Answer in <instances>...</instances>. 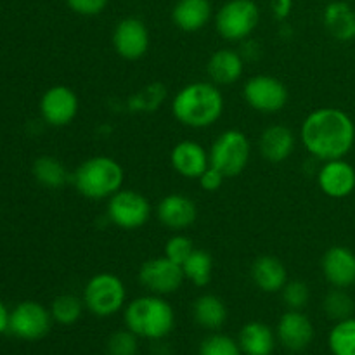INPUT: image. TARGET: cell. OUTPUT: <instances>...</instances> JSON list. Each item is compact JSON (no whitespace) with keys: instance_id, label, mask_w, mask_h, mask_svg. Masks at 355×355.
I'll use <instances>...</instances> for the list:
<instances>
[{"instance_id":"obj_19","label":"cell","mask_w":355,"mask_h":355,"mask_svg":"<svg viewBox=\"0 0 355 355\" xmlns=\"http://www.w3.org/2000/svg\"><path fill=\"white\" fill-rule=\"evenodd\" d=\"M243 71H245V59L234 49H218L207 62L208 78L218 87L236 83L243 76Z\"/></svg>"},{"instance_id":"obj_34","label":"cell","mask_w":355,"mask_h":355,"mask_svg":"<svg viewBox=\"0 0 355 355\" xmlns=\"http://www.w3.org/2000/svg\"><path fill=\"white\" fill-rule=\"evenodd\" d=\"M194 252V243L193 239L187 238L184 234H175L165 243V257L170 259L172 262L179 263L182 267V263L186 262L187 257Z\"/></svg>"},{"instance_id":"obj_10","label":"cell","mask_w":355,"mask_h":355,"mask_svg":"<svg viewBox=\"0 0 355 355\" xmlns=\"http://www.w3.org/2000/svg\"><path fill=\"white\" fill-rule=\"evenodd\" d=\"M52 314L47 307L33 300L17 304L9 315V333L26 342H37L47 336L52 328Z\"/></svg>"},{"instance_id":"obj_3","label":"cell","mask_w":355,"mask_h":355,"mask_svg":"<svg viewBox=\"0 0 355 355\" xmlns=\"http://www.w3.org/2000/svg\"><path fill=\"white\" fill-rule=\"evenodd\" d=\"M125 324L139 338L158 342L168 336L175 326L172 305L159 295H144L125 307Z\"/></svg>"},{"instance_id":"obj_8","label":"cell","mask_w":355,"mask_h":355,"mask_svg":"<svg viewBox=\"0 0 355 355\" xmlns=\"http://www.w3.org/2000/svg\"><path fill=\"white\" fill-rule=\"evenodd\" d=\"M106 214L111 224L125 231H132L148 224L151 218V203L144 194L121 187L107 200Z\"/></svg>"},{"instance_id":"obj_38","label":"cell","mask_w":355,"mask_h":355,"mask_svg":"<svg viewBox=\"0 0 355 355\" xmlns=\"http://www.w3.org/2000/svg\"><path fill=\"white\" fill-rule=\"evenodd\" d=\"M9 315L10 311L3 305V302H0V335L9 331Z\"/></svg>"},{"instance_id":"obj_1","label":"cell","mask_w":355,"mask_h":355,"mask_svg":"<svg viewBox=\"0 0 355 355\" xmlns=\"http://www.w3.org/2000/svg\"><path fill=\"white\" fill-rule=\"evenodd\" d=\"M305 151L319 162L345 158L355 146V121L335 106L318 107L300 127Z\"/></svg>"},{"instance_id":"obj_21","label":"cell","mask_w":355,"mask_h":355,"mask_svg":"<svg viewBox=\"0 0 355 355\" xmlns=\"http://www.w3.org/2000/svg\"><path fill=\"white\" fill-rule=\"evenodd\" d=\"M322 23L336 42L355 40V9L347 0H335L324 7Z\"/></svg>"},{"instance_id":"obj_20","label":"cell","mask_w":355,"mask_h":355,"mask_svg":"<svg viewBox=\"0 0 355 355\" xmlns=\"http://www.w3.org/2000/svg\"><path fill=\"white\" fill-rule=\"evenodd\" d=\"M295 134L284 125H270L262 132L259 139V151L269 163H283L293 155Z\"/></svg>"},{"instance_id":"obj_5","label":"cell","mask_w":355,"mask_h":355,"mask_svg":"<svg viewBox=\"0 0 355 355\" xmlns=\"http://www.w3.org/2000/svg\"><path fill=\"white\" fill-rule=\"evenodd\" d=\"M82 300L96 318H111L125 307L127 288L116 274L99 272L87 281Z\"/></svg>"},{"instance_id":"obj_24","label":"cell","mask_w":355,"mask_h":355,"mask_svg":"<svg viewBox=\"0 0 355 355\" xmlns=\"http://www.w3.org/2000/svg\"><path fill=\"white\" fill-rule=\"evenodd\" d=\"M238 343L245 355H272L276 335L266 322L252 321L241 328Z\"/></svg>"},{"instance_id":"obj_27","label":"cell","mask_w":355,"mask_h":355,"mask_svg":"<svg viewBox=\"0 0 355 355\" xmlns=\"http://www.w3.org/2000/svg\"><path fill=\"white\" fill-rule=\"evenodd\" d=\"M184 277L198 288H203L210 283L211 272H214V259L205 250H196L187 257L182 263Z\"/></svg>"},{"instance_id":"obj_22","label":"cell","mask_w":355,"mask_h":355,"mask_svg":"<svg viewBox=\"0 0 355 355\" xmlns=\"http://www.w3.org/2000/svg\"><path fill=\"white\" fill-rule=\"evenodd\" d=\"M252 281L263 293H277L288 283V270L277 257L262 255L252 263Z\"/></svg>"},{"instance_id":"obj_14","label":"cell","mask_w":355,"mask_h":355,"mask_svg":"<svg viewBox=\"0 0 355 355\" xmlns=\"http://www.w3.org/2000/svg\"><path fill=\"white\" fill-rule=\"evenodd\" d=\"M318 186L328 198L343 200L355 193V166L345 158L322 162L318 172Z\"/></svg>"},{"instance_id":"obj_18","label":"cell","mask_w":355,"mask_h":355,"mask_svg":"<svg viewBox=\"0 0 355 355\" xmlns=\"http://www.w3.org/2000/svg\"><path fill=\"white\" fill-rule=\"evenodd\" d=\"M172 168L186 179H200L201 173L210 166V155L196 141H180L170 153Z\"/></svg>"},{"instance_id":"obj_30","label":"cell","mask_w":355,"mask_h":355,"mask_svg":"<svg viewBox=\"0 0 355 355\" xmlns=\"http://www.w3.org/2000/svg\"><path fill=\"white\" fill-rule=\"evenodd\" d=\"M322 309H324L326 315L329 319H333V321H342V319L352 318L355 311V302L347 293V290H343V288H333L324 297Z\"/></svg>"},{"instance_id":"obj_17","label":"cell","mask_w":355,"mask_h":355,"mask_svg":"<svg viewBox=\"0 0 355 355\" xmlns=\"http://www.w3.org/2000/svg\"><path fill=\"white\" fill-rule=\"evenodd\" d=\"M156 217L159 224L172 231H184L196 222L198 208L191 198L172 193L162 198L156 207Z\"/></svg>"},{"instance_id":"obj_7","label":"cell","mask_w":355,"mask_h":355,"mask_svg":"<svg viewBox=\"0 0 355 355\" xmlns=\"http://www.w3.org/2000/svg\"><path fill=\"white\" fill-rule=\"evenodd\" d=\"M260 23V9L253 0H227L215 14V30L227 42H245Z\"/></svg>"},{"instance_id":"obj_15","label":"cell","mask_w":355,"mask_h":355,"mask_svg":"<svg viewBox=\"0 0 355 355\" xmlns=\"http://www.w3.org/2000/svg\"><path fill=\"white\" fill-rule=\"evenodd\" d=\"M322 276L333 288H347L355 284V252L343 245L328 248L321 260Z\"/></svg>"},{"instance_id":"obj_31","label":"cell","mask_w":355,"mask_h":355,"mask_svg":"<svg viewBox=\"0 0 355 355\" xmlns=\"http://www.w3.org/2000/svg\"><path fill=\"white\" fill-rule=\"evenodd\" d=\"M200 355H243V352L234 338L222 333H214L201 342Z\"/></svg>"},{"instance_id":"obj_6","label":"cell","mask_w":355,"mask_h":355,"mask_svg":"<svg viewBox=\"0 0 355 355\" xmlns=\"http://www.w3.org/2000/svg\"><path fill=\"white\" fill-rule=\"evenodd\" d=\"M208 155H210V166L224 173L225 179L238 177L248 166L252 144L245 132L229 128L215 139Z\"/></svg>"},{"instance_id":"obj_28","label":"cell","mask_w":355,"mask_h":355,"mask_svg":"<svg viewBox=\"0 0 355 355\" xmlns=\"http://www.w3.org/2000/svg\"><path fill=\"white\" fill-rule=\"evenodd\" d=\"M328 347L333 355H355V318L336 321L328 335Z\"/></svg>"},{"instance_id":"obj_26","label":"cell","mask_w":355,"mask_h":355,"mask_svg":"<svg viewBox=\"0 0 355 355\" xmlns=\"http://www.w3.org/2000/svg\"><path fill=\"white\" fill-rule=\"evenodd\" d=\"M31 170H33L35 180L40 186L49 187V189H59L71 179L64 163L61 159L54 158V156H40V158H37Z\"/></svg>"},{"instance_id":"obj_12","label":"cell","mask_w":355,"mask_h":355,"mask_svg":"<svg viewBox=\"0 0 355 355\" xmlns=\"http://www.w3.org/2000/svg\"><path fill=\"white\" fill-rule=\"evenodd\" d=\"M151 37L146 23L139 17L128 16L116 23L113 30V47L120 58L137 61L149 51Z\"/></svg>"},{"instance_id":"obj_13","label":"cell","mask_w":355,"mask_h":355,"mask_svg":"<svg viewBox=\"0 0 355 355\" xmlns=\"http://www.w3.org/2000/svg\"><path fill=\"white\" fill-rule=\"evenodd\" d=\"M78 96L66 85H54L40 99V116L51 127H66L78 114Z\"/></svg>"},{"instance_id":"obj_32","label":"cell","mask_w":355,"mask_h":355,"mask_svg":"<svg viewBox=\"0 0 355 355\" xmlns=\"http://www.w3.org/2000/svg\"><path fill=\"white\" fill-rule=\"evenodd\" d=\"M107 355H137L139 336L130 329L114 331L107 340Z\"/></svg>"},{"instance_id":"obj_2","label":"cell","mask_w":355,"mask_h":355,"mask_svg":"<svg viewBox=\"0 0 355 355\" xmlns=\"http://www.w3.org/2000/svg\"><path fill=\"white\" fill-rule=\"evenodd\" d=\"M224 107V96L211 82L187 83L172 99L173 118L189 128L211 127L222 118Z\"/></svg>"},{"instance_id":"obj_36","label":"cell","mask_w":355,"mask_h":355,"mask_svg":"<svg viewBox=\"0 0 355 355\" xmlns=\"http://www.w3.org/2000/svg\"><path fill=\"white\" fill-rule=\"evenodd\" d=\"M198 180H200L201 189L207 191V193H215V191H218L222 187L225 175L222 172H218L217 168H214V166H208Z\"/></svg>"},{"instance_id":"obj_37","label":"cell","mask_w":355,"mask_h":355,"mask_svg":"<svg viewBox=\"0 0 355 355\" xmlns=\"http://www.w3.org/2000/svg\"><path fill=\"white\" fill-rule=\"evenodd\" d=\"M270 10L277 21L288 19L293 10V0H270Z\"/></svg>"},{"instance_id":"obj_9","label":"cell","mask_w":355,"mask_h":355,"mask_svg":"<svg viewBox=\"0 0 355 355\" xmlns=\"http://www.w3.org/2000/svg\"><path fill=\"white\" fill-rule=\"evenodd\" d=\"M243 97L252 110L263 114H274L286 107L290 92L276 76L255 75L243 85Z\"/></svg>"},{"instance_id":"obj_11","label":"cell","mask_w":355,"mask_h":355,"mask_svg":"<svg viewBox=\"0 0 355 355\" xmlns=\"http://www.w3.org/2000/svg\"><path fill=\"white\" fill-rule=\"evenodd\" d=\"M139 283L153 295H165L175 293L180 290L184 283V270L179 263L172 262L170 259L163 257H156V259L146 260L139 269Z\"/></svg>"},{"instance_id":"obj_29","label":"cell","mask_w":355,"mask_h":355,"mask_svg":"<svg viewBox=\"0 0 355 355\" xmlns=\"http://www.w3.org/2000/svg\"><path fill=\"white\" fill-rule=\"evenodd\" d=\"M83 307H85V304H83L82 298L76 297V295L64 293L59 295V297H55L54 300H52L49 311H51L52 319H54L58 324L71 326L82 318Z\"/></svg>"},{"instance_id":"obj_25","label":"cell","mask_w":355,"mask_h":355,"mask_svg":"<svg viewBox=\"0 0 355 355\" xmlns=\"http://www.w3.org/2000/svg\"><path fill=\"white\" fill-rule=\"evenodd\" d=\"M193 315L194 321L201 328L215 331V329H220L227 321V307L217 295L207 293L196 298L193 305Z\"/></svg>"},{"instance_id":"obj_33","label":"cell","mask_w":355,"mask_h":355,"mask_svg":"<svg viewBox=\"0 0 355 355\" xmlns=\"http://www.w3.org/2000/svg\"><path fill=\"white\" fill-rule=\"evenodd\" d=\"M283 295V302L290 311H302L305 305L309 304V298H311V291L309 286L304 281H288L284 284V288L281 290Z\"/></svg>"},{"instance_id":"obj_16","label":"cell","mask_w":355,"mask_h":355,"mask_svg":"<svg viewBox=\"0 0 355 355\" xmlns=\"http://www.w3.org/2000/svg\"><path fill=\"white\" fill-rule=\"evenodd\" d=\"M276 335L284 349L302 352L314 340V324L302 311H288L277 322Z\"/></svg>"},{"instance_id":"obj_35","label":"cell","mask_w":355,"mask_h":355,"mask_svg":"<svg viewBox=\"0 0 355 355\" xmlns=\"http://www.w3.org/2000/svg\"><path fill=\"white\" fill-rule=\"evenodd\" d=\"M110 0H66L69 9L80 16H97L107 7Z\"/></svg>"},{"instance_id":"obj_4","label":"cell","mask_w":355,"mask_h":355,"mask_svg":"<svg viewBox=\"0 0 355 355\" xmlns=\"http://www.w3.org/2000/svg\"><path fill=\"white\" fill-rule=\"evenodd\" d=\"M123 166L110 156L87 158L71 175L75 189L87 200H110L123 187Z\"/></svg>"},{"instance_id":"obj_23","label":"cell","mask_w":355,"mask_h":355,"mask_svg":"<svg viewBox=\"0 0 355 355\" xmlns=\"http://www.w3.org/2000/svg\"><path fill=\"white\" fill-rule=\"evenodd\" d=\"M211 19L210 0H177L172 9V21L179 30L196 33Z\"/></svg>"}]
</instances>
